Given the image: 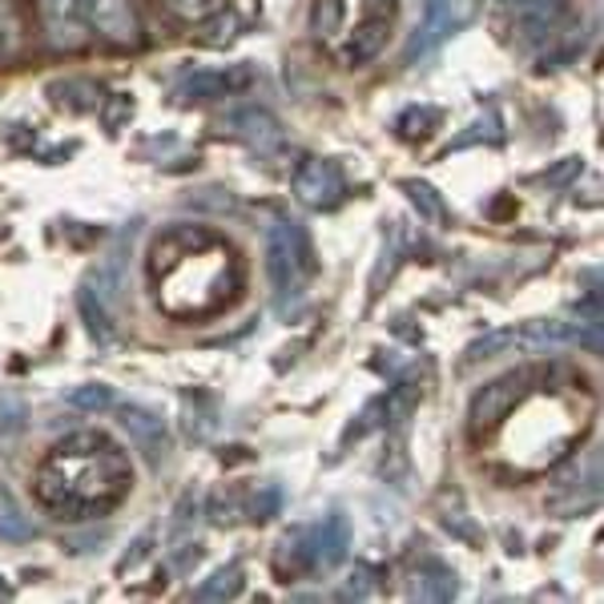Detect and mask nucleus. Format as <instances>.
<instances>
[{
  "label": "nucleus",
  "instance_id": "f03ea898",
  "mask_svg": "<svg viewBox=\"0 0 604 604\" xmlns=\"http://www.w3.org/2000/svg\"><path fill=\"white\" fill-rule=\"evenodd\" d=\"M126 258L129 254L117 246L101 258L98 267L85 274V286L77 303H81V314H85V326H89V335L98 338V343H113L117 335V323H121V286H126Z\"/></svg>",
  "mask_w": 604,
  "mask_h": 604
},
{
  "label": "nucleus",
  "instance_id": "4468645a",
  "mask_svg": "<svg viewBox=\"0 0 604 604\" xmlns=\"http://www.w3.org/2000/svg\"><path fill=\"white\" fill-rule=\"evenodd\" d=\"M37 536V521L28 516V507L16 500L9 488H0V540L9 544H25Z\"/></svg>",
  "mask_w": 604,
  "mask_h": 604
},
{
  "label": "nucleus",
  "instance_id": "6e6552de",
  "mask_svg": "<svg viewBox=\"0 0 604 604\" xmlns=\"http://www.w3.org/2000/svg\"><path fill=\"white\" fill-rule=\"evenodd\" d=\"M81 4L85 21L98 28L105 41L113 44H133L141 37L138 13L129 0H77Z\"/></svg>",
  "mask_w": 604,
  "mask_h": 604
},
{
  "label": "nucleus",
  "instance_id": "4be33fe9",
  "mask_svg": "<svg viewBox=\"0 0 604 604\" xmlns=\"http://www.w3.org/2000/svg\"><path fill=\"white\" fill-rule=\"evenodd\" d=\"M65 399H69L73 408L89 411V415H93V411L113 408V391H110V387H101V383H85V387H73Z\"/></svg>",
  "mask_w": 604,
  "mask_h": 604
},
{
  "label": "nucleus",
  "instance_id": "dca6fc26",
  "mask_svg": "<svg viewBox=\"0 0 604 604\" xmlns=\"http://www.w3.org/2000/svg\"><path fill=\"white\" fill-rule=\"evenodd\" d=\"M242 589H246V577H242L239 564H222L214 577L197 584L194 596L197 601H234V596H242Z\"/></svg>",
  "mask_w": 604,
  "mask_h": 604
},
{
  "label": "nucleus",
  "instance_id": "39448f33",
  "mask_svg": "<svg viewBox=\"0 0 604 604\" xmlns=\"http://www.w3.org/2000/svg\"><path fill=\"white\" fill-rule=\"evenodd\" d=\"M295 197L310 210H335L347 197V178L331 157H307L295 169Z\"/></svg>",
  "mask_w": 604,
  "mask_h": 604
},
{
  "label": "nucleus",
  "instance_id": "2eb2a0df",
  "mask_svg": "<svg viewBox=\"0 0 604 604\" xmlns=\"http://www.w3.org/2000/svg\"><path fill=\"white\" fill-rule=\"evenodd\" d=\"M512 13L521 16V25L528 33H549L564 13V0H500Z\"/></svg>",
  "mask_w": 604,
  "mask_h": 604
},
{
  "label": "nucleus",
  "instance_id": "a211bd4d",
  "mask_svg": "<svg viewBox=\"0 0 604 604\" xmlns=\"http://www.w3.org/2000/svg\"><path fill=\"white\" fill-rule=\"evenodd\" d=\"M403 194H408V202L415 206V210L427 218V222H448V202L439 197V190L432 182H403Z\"/></svg>",
  "mask_w": 604,
  "mask_h": 604
},
{
  "label": "nucleus",
  "instance_id": "cd10ccee",
  "mask_svg": "<svg viewBox=\"0 0 604 604\" xmlns=\"http://www.w3.org/2000/svg\"><path fill=\"white\" fill-rule=\"evenodd\" d=\"M169 9L185 21H202V16H210L222 9V0H169Z\"/></svg>",
  "mask_w": 604,
  "mask_h": 604
},
{
  "label": "nucleus",
  "instance_id": "f257e3e1",
  "mask_svg": "<svg viewBox=\"0 0 604 604\" xmlns=\"http://www.w3.org/2000/svg\"><path fill=\"white\" fill-rule=\"evenodd\" d=\"M133 472L126 451L101 432H73L44 455L37 472V500L56 521H93L129 496Z\"/></svg>",
  "mask_w": 604,
  "mask_h": 604
},
{
  "label": "nucleus",
  "instance_id": "5701e85b",
  "mask_svg": "<svg viewBox=\"0 0 604 604\" xmlns=\"http://www.w3.org/2000/svg\"><path fill=\"white\" fill-rule=\"evenodd\" d=\"M154 549H157V524H150L145 532H138V540H133V549H129L126 556H121V561H117V573H133V568H138L141 561H150V556H154Z\"/></svg>",
  "mask_w": 604,
  "mask_h": 604
},
{
  "label": "nucleus",
  "instance_id": "7ed1b4c3",
  "mask_svg": "<svg viewBox=\"0 0 604 604\" xmlns=\"http://www.w3.org/2000/svg\"><path fill=\"white\" fill-rule=\"evenodd\" d=\"M532 375L528 371H512V375H500V380L484 383L476 395H472V408H467V432L472 436H488L496 423L512 415V408L521 403L528 387H532Z\"/></svg>",
  "mask_w": 604,
  "mask_h": 604
},
{
  "label": "nucleus",
  "instance_id": "9d476101",
  "mask_svg": "<svg viewBox=\"0 0 604 604\" xmlns=\"http://www.w3.org/2000/svg\"><path fill=\"white\" fill-rule=\"evenodd\" d=\"M41 25L53 49H77L89 37L77 0H41Z\"/></svg>",
  "mask_w": 604,
  "mask_h": 604
},
{
  "label": "nucleus",
  "instance_id": "bb28decb",
  "mask_svg": "<svg viewBox=\"0 0 604 604\" xmlns=\"http://www.w3.org/2000/svg\"><path fill=\"white\" fill-rule=\"evenodd\" d=\"M282 507V492L270 484V488H262V492L250 496V516H258V521H270L274 512Z\"/></svg>",
  "mask_w": 604,
  "mask_h": 604
},
{
  "label": "nucleus",
  "instance_id": "f3484780",
  "mask_svg": "<svg viewBox=\"0 0 604 604\" xmlns=\"http://www.w3.org/2000/svg\"><path fill=\"white\" fill-rule=\"evenodd\" d=\"M310 28H314V37H323V41H338V33L347 28V9H343V0H314V4H310Z\"/></svg>",
  "mask_w": 604,
  "mask_h": 604
},
{
  "label": "nucleus",
  "instance_id": "2f4dec72",
  "mask_svg": "<svg viewBox=\"0 0 604 604\" xmlns=\"http://www.w3.org/2000/svg\"><path fill=\"white\" fill-rule=\"evenodd\" d=\"M105 536H110V532H105V528H98V532H93V536H81V540H69V552H89V549H101L98 540H105Z\"/></svg>",
  "mask_w": 604,
  "mask_h": 604
},
{
  "label": "nucleus",
  "instance_id": "c756f323",
  "mask_svg": "<svg viewBox=\"0 0 604 604\" xmlns=\"http://www.w3.org/2000/svg\"><path fill=\"white\" fill-rule=\"evenodd\" d=\"M444 528H451V532L464 536V540H472V544H476V540H484V532H479V528H472V524H467L460 512H444Z\"/></svg>",
  "mask_w": 604,
  "mask_h": 604
},
{
  "label": "nucleus",
  "instance_id": "b1692460",
  "mask_svg": "<svg viewBox=\"0 0 604 604\" xmlns=\"http://www.w3.org/2000/svg\"><path fill=\"white\" fill-rule=\"evenodd\" d=\"M375 584H380V573H375L371 564H359L351 573V580L343 584V592H338V601H363V596L375 592Z\"/></svg>",
  "mask_w": 604,
  "mask_h": 604
},
{
  "label": "nucleus",
  "instance_id": "6ab92c4d",
  "mask_svg": "<svg viewBox=\"0 0 604 604\" xmlns=\"http://www.w3.org/2000/svg\"><path fill=\"white\" fill-rule=\"evenodd\" d=\"M415 403H420V387L415 383H399L395 391H387L383 399V423L387 427H399V423H408V415H415Z\"/></svg>",
  "mask_w": 604,
  "mask_h": 604
},
{
  "label": "nucleus",
  "instance_id": "f8f14e48",
  "mask_svg": "<svg viewBox=\"0 0 604 604\" xmlns=\"http://www.w3.org/2000/svg\"><path fill=\"white\" fill-rule=\"evenodd\" d=\"M254 81V69L250 65H230V69H202L194 77H185L182 81V98H226V93H239L246 85Z\"/></svg>",
  "mask_w": 604,
  "mask_h": 604
},
{
  "label": "nucleus",
  "instance_id": "72a5a7b5",
  "mask_svg": "<svg viewBox=\"0 0 604 604\" xmlns=\"http://www.w3.org/2000/svg\"><path fill=\"white\" fill-rule=\"evenodd\" d=\"M9 596H13V589H9L4 580H0V601H9Z\"/></svg>",
  "mask_w": 604,
  "mask_h": 604
},
{
  "label": "nucleus",
  "instance_id": "20e7f679",
  "mask_svg": "<svg viewBox=\"0 0 604 604\" xmlns=\"http://www.w3.org/2000/svg\"><path fill=\"white\" fill-rule=\"evenodd\" d=\"M303 549H307L310 573H331L351 556V521L343 512H331L314 528H303Z\"/></svg>",
  "mask_w": 604,
  "mask_h": 604
},
{
  "label": "nucleus",
  "instance_id": "423d86ee",
  "mask_svg": "<svg viewBox=\"0 0 604 604\" xmlns=\"http://www.w3.org/2000/svg\"><path fill=\"white\" fill-rule=\"evenodd\" d=\"M226 126L234 138H242L258 157H282L286 154V133L274 121V113H267L262 105H239L226 113Z\"/></svg>",
  "mask_w": 604,
  "mask_h": 604
},
{
  "label": "nucleus",
  "instance_id": "0eeeda50",
  "mask_svg": "<svg viewBox=\"0 0 604 604\" xmlns=\"http://www.w3.org/2000/svg\"><path fill=\"white\" fill-rule=\"evenodd\" d=\"M467 21V0H423V25L415 28V37L408 44V56L420 61L423 53H432L448 33Z\"/></svg>",
  "mask_w": 604,
  "mask_h": 604
},
{
  "label": "nucleus",
  "instance_id": "c85d7f7f",
  "mask_svg": "<svg viewBox=\"0 0 604 604\" xmlns=\"http://www.w3.org/2000/svg\"><path fill=\"white\" fill-rule=\"evenodd\" d=\"M25 423V403L13 399V395H4L0 399V432H16Z\"/></svg>",
  "mask_w": 604,
  "mask_h": 604
},
{
  "label": "nucleus",
  "instance_id": "393cba45",
  "mask_svg": "<svg viewBox=\"0 0 604 604\" xmlns=\"http://www.w3.org/2000/svg\"><path fill=\"white\" fill-rule=\"evenodd\" d=\"M16 44H21V21H16L13 4L0 0V61H9L16 53Z\"/></svg>",
  "mask_w": 604,
  "mask_h": 604
},
{
  "label": "nucleus",
  "instance_id": "9b49d317",
  "mask_svg": "<svg viewBox=\"0 0 604 604\" xmlns=\"http://www.w3.org/2000/svg\"><path fill=\"white\" fill-rule=\"evenodd\" d=\"M267 270H270V286H274V298H279V307L286 298H295L303 286L298 282H307V274L298 270L295 254L282 239V226H270V242H267Z\"/></svg>",
  "mask_w": 604,
  "mask_h": 604
},
{
  "label": "nucleus",
  "instance_id": "aec40b11",
  "mask_svg": "<svg viewBox=\"0 0 604 604\" xmlns=\"http://www.w3.org/2000/svg\"><path fill=\"white\" fill-rule=\"evenodd\" d=\"M476 129H467V133H460V138L451 141V150H464V145H472V141H484V145H500L504 141V126H500V113L488 110L479 121H472Z\"/></svg>",
  "mask_w": 604,
  "mask_h": 604
},
{
  "label": "nucleus",
  "instance_id": "412c9836",
  "mask_svg": "<svg viewBox=\"0 0 604 604\" xmlns=\"http://www.w3.org/2000/svg\"><path fill=\"white\" fill-rule=\"evenodd\" d=\"M512 351V326L507 331H492V335L476 338L472 347H467L464 363H484V359H496V355Z\"/></svg>",
  "mask_w": 604,
  "mask_h": 604
},
{
  "label": "nucleus",
  "instance_id": "a878e982",
  "mask_svg": "<svg viewBox=\"0 0 604 604\" xmlns=\"http://www.w3.org/2000/svg\"><path fill=\"white\" fill-rule=\"evenodd\" d=\"M427 121H436V113L432 110H403L399 113V117H395V129H399V138H423V133H427Z\"/></svg>",
  "mask_w": 604,
  "mask_h": 604
},
{
  "label": "nucleus",
  "instance_id": "7c9ffc66",
  "mask_svg": "<svg viewBox=\"0 0 604 604\" xmlns=\"http://www.w3.org/2000/svg\"><path fill=\"white\" fill-rule=\"evenodd\" d=\"M577 323L584 326H601V298H596V291H592L584 303H577Z\"/></svg>",
  "mask_w": 604,
  "mask_h": 604
},
{
  "label": "nucleus",
  "instance_id": "ddd939ff",
  "mask_svg": "<svg viewBox=\"0 0 604 604\" xmlns=\"http://www.w3.org/2000/svg\"><path fill=\"white\" fill-rule=\"evenodd\" d=\"M455 592H460V580L436 556L420 561V568L411 573V596H420V601H451Z\"/></svg>",
  "mask_w": 604,
  "mask_h": 604
},
{
  "label": "nucleus",
  "instance_id": "473e14b6",
  "mask_svg": "<svg viewBox=\"0 0 604 604\" xmlns=\"http://www.w3.org/2000/svg\"><path fill=\"white\" fill-rule=\"evenodd\" d=\"M573 174H580V162H577V157H573V162H561V166L549 169L544 178H549V182H564V178H573Z\"/></svg>",
  "mask_w": 604,
  "mask_h": 604
},
{
  "label": "nucleus",
  "instance_id": "1a4fd4ad",
  "mask_svg": "<svg viewBox=\"0 0 604 604\" xmlns=\"http://www.w3.org/2000/svg\"><path fill=\"white\" fill-rule=\"evenodd\" d=\"M121 427H126V436H129V444L150 460V464H157L162 455H166V448H169V436H166V420L157 415V411H150V408H133V403H126L121 408Z\"/></svg>",
  "mask_w": 604,
  "mask_h": 604
}]
</instances>
